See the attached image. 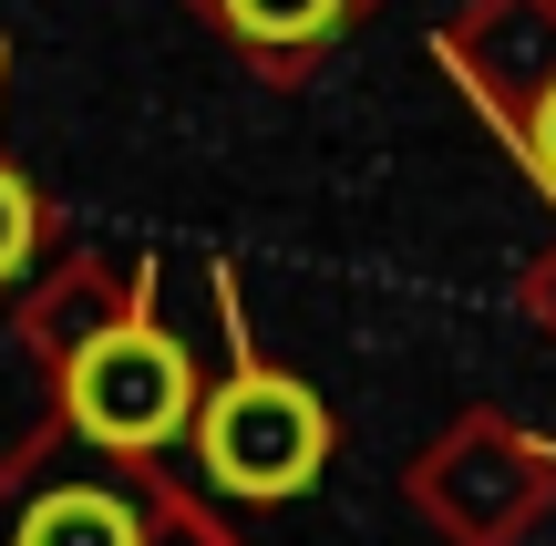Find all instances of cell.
Returning a JSON list of instances; mask_svg holds the SVG:
<instances>
[{"mask_svg":"<svg viewBox=\"0 0 556 546\" xmlns=\"http://www.w3.org/2000/svg\"><path fill=\"white\" fill-rule=\"evenodd\" d=\"M62 403H73V423L93 433V444L155 454V444H176V433L197 423V371H186V351L165 341V330L124 320V330H93V341L73 351Z\"/></svg>","mask_w":556,"mask_h":546,"instance_id":"6da1fadb","label":"cell"},{"mask_svg":"<svg viewBox=\"0 0 556 546\" xmlns=\"http://www.w3.org/2000/svg\"><path fill=\"white\" fill-rule=\"evenodd\" d=\"M330 454V412L289 382V371H238L217 403L197 412V465L217 474L227 495H299Z\"/></svg>","mask_w":556,"mask_h":546,"instance_id":"7a4b0ae2","label":"cell"},{"mask_svg":"<svg viewBox=\"0 0 556 546\" xmlns=\"http://www.w3.org/2000/svg\"><path fill=\"white\" fill-rule=\"evenodd\" d=\"M351 0H217V21L248 41V52H309Z\"/></svg>","mask_w":556,"mask_h":546,"instance_id":"3957f363","label":"cell"},{"mask_svg":"<svg viewBox=\"0 0 556 546\" xmlns=\"http://www.w3.org/2000/svg\"><path fill=\"white\" fill-rule=\"evenodd\" d=\"M21 546H135V526H124V506H103V495H52V506L21 526Z\"/></svg>","mask_w":556,"mask_h":546,"instance_id":"277c9868","label":"cell"},{"mask_svg":"<svg viewBox=\"0 0 556 546\" xmlns=\"http://www.w3.org/2000/svg\"><path fill=\"white\" fill-rule=\"evenodd\" d=\"M31 227H41V206H31V186L0 165V279H11L21 258H31Z\"/></svg>","mask_w":556,"mask_h":546,"instance_id":"5b68a950","label":"cell"},{"mask_svg":"<svg viewBox=\"0 0 556 546\" xmlns=\"http://www.w3.org/2000/svg\"><path fill=\"white\" fill-rule=\"evenodd\" d=\"M526 135H536V165H546V186H556V93L536 103V124H526Z\"/></svg>","mask_w":556,"mask_h":546,"instance_id":"8992f818","label":"cell"}]
</instances>
